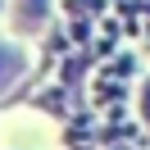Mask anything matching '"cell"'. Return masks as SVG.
Here are the masks:
<instances>
[{"mask_svg": "<svg viewBox=\"0 0 150 150\" xmlns=\"http://www.w3.org/2000/svg\"><path fill=\"white\" fill-rule=\"evenodd\" d=\"M18 73H23V55H18L14 46H5V41H0V96H5V86H9Z\"/></svg>", "mask_w": 150, "mask_h": 150, "instance_id": "1", "label": "cell"}, {"mask_svg": "<svg viewBox=\"0 0 150 150\" xmlns=\"http://www.w3.org/2000/svg\"><path fill=\"white\" fill-rule=\"evenodd\" d=\"M18 9H23V14H18V18H14V23H18L23 32H37L41 23H46V0H23Z\"/></svg>", "mask_w": 150, "mask_h": 150, "instance_id": "2", "label": "cell"}, {"mask_svg": "<svg viewBox=\"0 0 150 150\" xmlns=\"http://www.w3.org/2000/svg\"><path fill=\"white\" fill-rule=\"evenodd\" d=\"M146 118H150V82H146Z\"/></svg>", "mask_w": 150, "mask_h": 150, "instance_id": "3", "label": "cell"}]
</instances>
